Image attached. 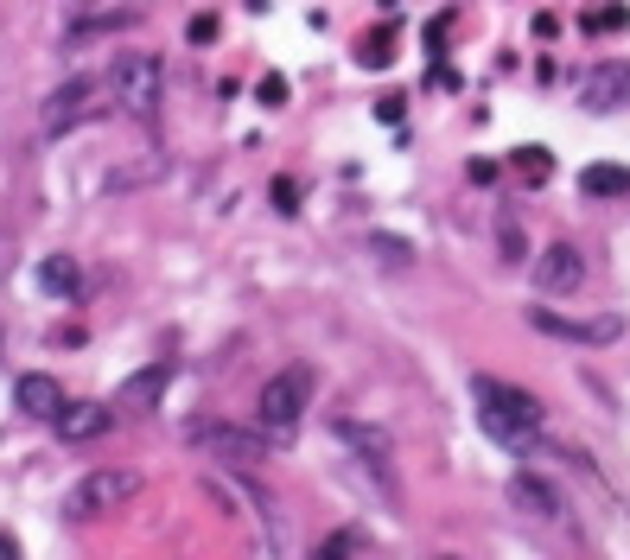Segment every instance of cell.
<instances>
[{
	"instance_id": "1",
	"label": "cell",
	"mask_w": 630,
	"mask_h": 560,
	"mask_svg": "<svg viewBox=\"0 0 630 560\" xmlns=\"http://www.w3.org/2000/svg\"><path fill=\"white\" fill-rule=\"evenodd\" d=\"M471 401H478L484 433H490V440H503V446H522L541 420H548V408H541L529 389H510V382H497V376L471 382Z\"/></svg>"
},
{
	"instance_id": "2",
	"label": "cell",
	"mask_w": 630,
	"mask_h": 560,
	"mask_svg": "<svg viewBox=\"0 0 630 560\" xmlns=\"http://www.w3.org/2000/svg\"><path fill=\"white\" fill-rule=\"evenodd\" d=\"M306 401H312V370H280V376H268L261 382V395H255V420H261V433H293L300 427V414H306Z\"/></svg>"
},
{
	"instance_id": "3",
	"label": "cell",
	"mask_w": 630,
	"mask_h": 560,
	"mask_svg": "<svg viewBox=\"0 0 630 560\" xmlns=\"http://www.w3.org/2000/svg\"><path fill=\"white\" fill-rule=\"evenodd\" d=\"M160 83H166V70H160L153 51H121L109 64V90H115L121 115H153L160 109Z\"/></svg>"
},
{
	"instance_id": "4",
	"label": "cell",
	"mask_w": 630,
	"mask_h": 560,
	"mask_svg": "<svg viewBox=\"0 0 630 560\" xmlns=\"http://www.w3.org/2000/svg\"><path fill=\"white\" fill-rule=\"evenodd\" d=\"M102 109H115L109 77H70L45 102V134H70V128H83V121H96Z\"/></svg>"
},
{
	"instance_id": "5",
	"label": "cell",
	"mask_w": 630,
	"mask_h": 560,
	"mask_svg": "<svg viewBox=\"0 0 630 560\" xmlns=\"http://www.w3.org/2000/svg\"><path fill=\"white\" fill-rule=\"evenodd\" d=\"M140 497V471H90V478L70 484L64 497V516H102V510H121V503Z\"/></svg>"
},
{
	"instance_id": "6",
	"label": "cell",
	"mask_w": 630,
	"mask_h": 560,
	"mask_svg": "<svg viewBox=\"0 0 630 560\" xmlns=\"http://www.w3.org/2000/svg\"><path fill=\"white\" fill-rule=\"evenodd\" d=\"M529 325L541 338H567V344H611L618 338V319H573V312H554V306H529Z\"/></svg>"
},
{
	"instance_id": "7",
	"label": "cell",
	"mask_w": 630,
	"mask_h": 560,
	"mask_svg": "<svg viewBox=\"0 0 630 560\" xmlns=\"http://www.w3.org/2000/svg\"><path fill=\"white\" fill-rule=\"evenodd\" d=\"M338 440L357 452V459L370 465L382 484H395V440L382 427H370V420H338Z\"/></svg>"
},
{
	"instance_id": "8",
	"label": "cell",
	"mask_w": 630,
	"mask_h": 560,
	"mask_svg": "<svg viewBox=\"0 0 630 560\" xmlns=\"http://www.w3.org/2000/svg\"><path fill=\"white\" fill-rule=\"evenodd\" d=\"M529 274H535L541 293H573V287L586 280V261H580V249H573V242H548V249L529 261Z\"/></svg>"
},
{
	"instance_id": "9",
	"label": "cell",
	"mask_w": 630,
	"mask_h": 560,
	"mask_svg": "<svg viewBox=\"0 0 630 560\" xmlns=\"http://www.w3.org/2000/svg\"><path fill=\"white\" fill-rule=\"evenodd\" d=\"M51 427H58V440L83 446V440H96V433H109V427H115V401H64Z\"/></svg>"
},
{
	"instance_id": "10",
	"label": "cell",
	"mask_w": 630,
	"mask_h": 560,
	"mask_svg": "<svg viewBox=\"0 0 630 560\" xmlns=\"http://www.w3.org/2000/svg\"><path fill=\"white\" fill-rule=\"evenodd\" d=\"M191 446L223 452L230 465H261V459H268V440H255V433H236V427H191Z\"/></svg>"
},
{
	"instance_id": "11",
	"label": "cell",
	"mask_w": 630,
	"mask_h": 560,
	"mask_svg": "<svg viewBox=\"0 0 630 560\" xmlns=\"http://www.w3.org/2000/svg\"><path fill=\"white\" fill-rule=\"evenodd\" d=\"M580 96H586V109H624L630 102V64H599L592 77L580 83Z\"/></svg>"
},
{
	"instance_id": "12",
	"label": "cell",
	"mask_w": 630,
	"mask_h": 560,
	"mask_svg": "<svg viewBox=\"0 0 630 560\" xmlns=\"http://www.w3.org/2000/svg\"><path fill=\"white\" fill-rule=\"evenodd\" d=\"M13 401H20V414H32V420H58V408H64V389H58V376L32 370V376H20V382H13Z\"/></svg>"
},
{
	"instance_id": "13",
	"label": "cell",
	"mask_w": 630,
	"mask_h": 560,
	"mask_svg": "<svg viewBox=\"0 0 630 560\" xmlns=\"http://www.w3.org/2000/svg\"><path fill=\"white\" fill-rule=\"evenodd\" d=\"M166 382H172L166 363H153V370L128 376V382H121V395H115V414H153V401L166 395Z\"/></svg>"
},
{
	"instance_id": "14",
	"label": "cell",
	"mask_w": 630,
	"mask_h": 560,
	"mask_svg": "<svg viewBox=\"0 0 630 560\" xmlns=\"http://www.w3.org/2000/svg\"><path fill=\"white\" fill-rule=\"evenodd\" d=\"M510 503H516V510H529V516H567L560 490L541 484V478H529V471H516V478H510Z\"/></svg>"
},
{
	"instance_id": "15",
	"label": "cell",
	"mask_w": 630,
	"mask_h": 560,
	"mask_svg": "<svg viewBox=\"0 0 630 560\" xmlns=\"http://www.w3.org/2000/svg\"><path fill=\"white\" fill-rule=\"evenodd\" d=\"M39 287L58 293V300H77V293H83V268L70 255H45L39 261Z\"/></svg>"
},
{
	"instance_id": "16",
	"label": "cell",
	"mask_w": 630,
	"mask_h": 560,
	"mask_svg": "<svg viewBox=\"0 0 630 560\" xmlns=\"http://www.w3.org/2000/svg\"><path fill=\"white\" fill-rule=\"evenodd\" d=\"M580 191H586V198H624V191H630V166H586L580 172Z\"/></svg>"
},
{
	"instance_id": "17",
	"label": "cell",
	"mask_w": 630,
	"mask_h": 560,
	"mask_svg": "<svg viewBox=\"0 0 630 560\" xmlns=\"http://www.w3.org/2000/svg\"><path fill=\"white\" fill-rule=\"evenodd\" d=\"M497 249H503V261H510V268L535 261V255H529V236H522V223H516V217H503V223H497Z\"/></svg>"
},
{
	"instance_id": "18",
	"label": "cell",
	"mask_w": 630,
	"mask_h": 560,
	"mask_svg": "<svg viewBox=\"0 0 630 560\" xmlns=\"http://www.w3.org/2000/svg\"><path fill=\"white\" fill-rule=\"evenodd\" d=\"M306 560H363V541L350 535V529H338V535H325L319 548H312Z\"/></svg>"
},
{
	"instance_id": "19",
	"label": "cell",
	"mask_w": 630,
	"mask_h": 560,
	"mask_svg": "<svg viewBox=\"0 0 630 560\" xmlns=\"http://www.w3.org/2000/svg\"><path fill=\"white\" fill-rule=\"evenodd\" d=\"M510 160H516V172H522V179H529V185H541V179H548V172H554V160H548V147H516V153H510Z\"/></svg>"
},
{
	"instance_id": "20",
	"label": "cell",
	"mask_w": 630,
	"mask_h": 560,
	"mask_svg": "<svg viewBox=\"0 0 630 560\" xmlns=\"http://www.w3.org/2000/svg\"><path fill=\"white\" fill-rule=\"evenodd\" d=\"M166 172V160L153 153V160H140V166H128V172H109V191H128V185H147V179H160Z\"/></svg>"
},
{
	"instance_id": "21",
	"label": "cell",
	"mask_w": 630,
	"mask_h": 560,
	"mask_svg": "<svg viewBox=\"0 0 630 560\" xmlns=\"http://www.w3.org/2000/svg\"><path fill=\"white\" fill-rule=\"evenodd\" d=\"M389 58H395V39H389V32H376V39L363 45V70H389Z\"/></svg>"
},
{
	"instance_id": "22",
	"label": "cell",
	"mask_w": 630,
	"mask_h": 560,
	"mask_svg": "<svg viewBox=\"0 0 630 560\" xmlns=\"http://www.w3.org/2000/svg\"><path fill=\"white\" fill-rule=\"evenodd\" d=\"M255 96L268 102V109H280V102H287V77H280V70H268V77L255 83Z\"/></svg>"
},
{
	"instance_id": "23",
	"label": "cell",
	"mask_w": 630,
	"mask_h": 560,
	"mask_svg": "<svg viewBox=\"0 0 630 560\" xmlns=\"http://www.w3.org/2000/svg\"><path fill=\"white\" fill-rule=\"evenodd\" d=\"M624 20H630V13H624V7H592V13H586V26H592V32H605V26H611V32H618Z\"/></svg>"
},
{
	"instance_id": "24",
	"label": "cell",
	"mask_w": 630,
	"mask_h": 560,
	"mask_svg": "<svg viewBox=\"0 0 630 560\" xmlns=\"http://www.w3.org/2000/svg\"><path fill=\"white\" fill-rule=\"evenodd\" d=\"M185 32H191V45H210V39H217V20H210V13H198Z\"/></svg>"
},
{
	"instance_id": "25",
	"label": "cell",
	"mask_w": 630,
	"mask_h": 560,
	"mask_svg": "<svg viewBox=\"0 0 630 560\" xmlns=\"http://www.w3.org/2000/svg\"><path fill=\"white\" fill-rule=\"evenodd\" d=\"M274 204H280V210H300V185H293V179H274Z\"/></svg>"
},
{
	"instance_id": "26",
	"label": "cell",
	"mask_w": 630,
	"mask_h": 560,
	"mask_svg": "<svg viewBox=\"0 0 630 560\" xmlns=\"http://www.w3.org/2000/svg\"><path fill=\"white\" fill-rule=\"evenodd\" d=\"M370 249H376V255H389V261H401V255H414V249H408V242H395V236H370Z\"/></svg>"
},
{
	"instance_id": "27",
	"label": "cell",
	"mask_w": 630,
	"mask_h": 560,
	"mask_svg": "<svg viewBox=\"0 0 630 560\" xmlns=\"http://www.w3.org/2000/svg\"><path fill=\"white\" fill-rule=\"evenodd\" d=\"M0 560H20V541L13 535H0Z\"/></svg>"
}]
</instances>
